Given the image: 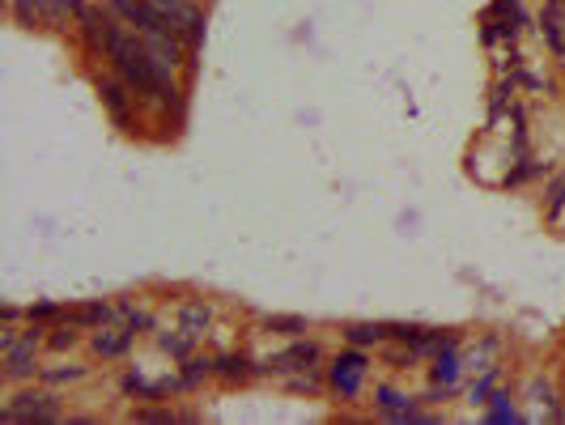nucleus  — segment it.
Segmentation results:
<instances>
[{
	"instance_id": "nucleus-1",
	"label": "nucleus",
	"mask_w": 565,
	"mask_h": 425,
	"mask_svg": "<svg viewBox=\"0 0 565 425\" xmlns=\"http://www.w3.org/2000/svg\"><path fill=\"white\" fill-rule=\"evenodd\" d=\"M89 82H94V94H98V103H103V111H107V119H111L115 128L124 132V137H132V141H153V119H149V111H145V103L137 98V89L124 82L115 68H89Z\"/></svg>"
},
{
	"instance_id": "nucleus-2",
	"label": "nucleus",
	"mask_w": 565,
	"mask_h": 425,
	"mask_svg": "<svg viewBox=\"0 0 565 425\" xmlns=\"http://www.w3.org/2000/svg\"><path fill=\"white\" fill-rule=\"evenodd\" d=\"M0 422L13 425H64V400L47 383H26V387H9V396L0 404Z\"/></svg>"
},
{
	"instance_id": "nucleus-3",
	"label": "nucleus",
	"mask_w": 565,
	"mask_h": 425,
	"mask_svg": "<svg viewBox=\"0 0 565 425\" xmlns=\"http://www.w3.org/2000/svg\"><path fill=\"white\" fill-rule=\"evenodd\" d=\"M370 349L358 344H344L337 358H328V396H337L340 404H358L366 396V379H370Z\"/></svg>"
},
{
	"instance_id": "nucleus-4",
	"label": "nucleus",
	"mask_w": 565,
	"mask_h": 425,
	"mask_svg": "<svg viewBox=\"0 0 565 425\" xmlns=\"http://www.w3.org/2000/svg\"><path fill=\"white\" fill-rule=\"evenodd\" d=\"M311 366H328L323 340L294 337V340H285V349L264 358V379H277V383H281L285 374H298V370H311Z\"/></svg>"
},
{
	"instance_id": "nucleus-5",
	"label": "nucleus",
	"mask_w": 565,
	"mask_h": 425,
	"mask_svg": "<svg viewBox=\"0 0 565 425\" xmlns=\"http://www.w3.org/2000/svg\"><path fill=\"white\" fill-rule=\"evenodd\" d=\"M137 340L141 337H137L128 323L111 319V323H103V328H94V332L85 337V349H89L94 362H124V358L137 349Z\"/></svg>"
},
{
	"instance_id": "nucleus-6",
	"label": "nucleus",
	"mask_w": 565,
	"mask_h": 425,
	"mask_svg": "<svg viewBox=\"0 0 565 425\" xmlns=\"http://www.w3.org/2000/svg\"><path fill=\"white\" fill-rule=\"evenodd\" d=\"M463 337L447 328V340L438 344V353L429 358V383H443V387H455L459 392V383H463Z\"/></svg>"
},
{
	"instance_id": "nucleus-7",
	"label": "nucleus",
	"mask_w": 565,
	"mask_h": 425,
	"mask_svg": "<svg viewBox=\"0 0 565 425\" xmlns=\"http://www.w3.org/2000/svg\"><path fill=\"white\" fill-rule=\"evenodd\" d=\"M481 22H493L502 43H519L527 22H532V13H527V0H489L481 9Z\"/></svg>"
},
{
	"instance_id": "nucleus-8",
	"label": "nucleus",
	"mask_w": 565,
	"mask_h": 425,
	"mask_svg": "<svg viewBox=\"0 0 565 425\" xmlns=\"http://www.w3.org/2000/svg\"><path fill=\"white\" fill-rule=\"evenodd\" d=\"M255 379H264V358H252L247 349H226V353H217V383H226V387H247Z\"/></svg>"
},
{
	"instance_id": "nucleus-9",
	"label": "nucleus",
	"mask_w": 565,
	"mask_h": 425,
	"mask_svg": "<svg viewBox=\"0 0 565 425\" xmlns=\"http://www.w3.org/2000/svg\"><path fill=\"white\" fill-rule=\"evenodd\" d=\"M417 400H422V396H408V392H404V387H396V383H374V392H370L374 417L396 422V425H408L413 408H417Z\"/></svg>"
},
{
	"instance_id": "nucleus-10",
	"label": "nucleus",
	"mask_w": 565,
	"mask_h": 425,
	"mask_svg": "<svg viewBox=\"0 0 565 425\" xmlns=\"http://www.w3.org/2000/svg\"><path fill=\"white\" fill-rule=\"evenodd\" d=\"M536 30H540V39H544V47L553 52V60L565 68V4L562 0H540Z\"/></svg>"
},
{
	"instance_id": "nucleus-11",
	"label": "nucleus",
	"mask_w": 565,
	"mask_h": 425,
	"mask_svg": "<svg viewBox=\"0 0 565 425\" xmlns=\"http://www.w3.org/2000/svg\"><path fill=\"white\" fill-rule=\"evenodd\" d=\"M149 340H153V349H158L162 358H170V366H174V362H188L200 349V340L192 337L188 328H179V323H174V328H162V323H158V332Z\"/></svg>"
},
{
	"instance_id": "nucleus-12",
	"label": "nucleus",
	"mask_w": 565,
	"mask_h": 425,
	"mask_svg": "<svg viewBox=\"0 0 565 425\" xmlns=\"http://www.w3.org/2000/svg\"><path fill=\"white\" fill-rule=\"evenodd\" d=\"M179 370V383H183V396H196L204 383H213L217 379V353H192L188 362H174Z\"/></svg>"
},
{
	"instance_id": "nucleus-13",
	"label": "nucleus",
	"mask_w": 565,
	"mask_h": 425,
	"mask_svg": "<svg viewBox=\"0 0 565 425\" xmlns=\"http://www.w3.org/2000/svg\"><path fill=\"white\" fill-rule=\"evenodd\" d=\"M340 340L358 349H383L392 340V328L383 319H353V323H340Z\"/></svg>"
},
{
	"instance_id": "nucleus-14",
	"label": "nucleus",
	"mask_w": 565,
	"mask_h": 425,
	"mask_svg": "<svg viewBox=\"0 0 565 425\" xmlns=\"http://www.w3.org/2000/svg\"><path fill=\"white\" fill-rule=\"evenodd\" d=\"M174 319H179V328H188L196 340H204L209 328H213V319H217V307L204 302V298H183V302L174 307Z\"/></svg>"
},
{
	"instance_id": "nucleus-15",
	"label": "nucleus",
	"mask_w": 565,
	"mask_h": 425,
	"mask_svg": "<svg viewBox=\"0 0 565 425\" xmlns=\"http://www.w3.org/2000/svg\"><path fill=\"white\" fill-rule=\"evenodd\" d=\"M115 319L128 323L137 337H153L158 332V311L141 302V298H115Z\"/></svg>"
},
{
	"instance_id": "nucleus-16",
	"label": "nucleus",
	"mask_w": 565,
	"mask_h": 425,
	"mask_svg": "<svg viewBox=\"0 0 565 425\" xmlns=\"http://www.w3.org/2000/svg\"><path fill=\"white\" fill-rule=\"evenodd\" d=\"M64 319H68V323H77L82 332H94V328H103V323H111L115 319V302H107V298L73 302V307H64Z\"/></svg>"
},
{
	"instance_id": "nucleus-17",
	"label": "nucleus",
	"mask_w": 565,
	"mask_h": 425,
	"mask_svg": "<svg viewBox=\"0 0 565 425\" xmlns=\"http://www.w3.org/2000/svg\"><path fill=\"white\" fill-rule=\"evenodd\" d=\"M89 362H68V353L60 358V362H43V370H39V383H47V387H73V383H82V379H89Z\"/></svg>"
},
{
	"instance_id": "nucleus-18",
	"label": "nucleus",
	"mask_w": 565,
	"mask_h": 425,
	"mask_svg": "<svg viewBox=\"0 0 565 425\" xmlns=\"http://www.w3.org/2000/svg\"><path fill=\"white\" fill-rule=\"evenodd\" d=\"M85 337H89V332H82L77 323L60 319V323H52V328H47V340H43V349H47L52 358H64V353H77V349L85 344Z\"/></svg>"
},
{
	"instance_id": "nucleus-19",
	"label": "nucleus",
	"mask_w": 565,
	"mask_h": 425,
	"mask_svg": "<svg viewBox=\"0 0 565 425\" xmlns=\"http://www.w3.org/2000/svg\"><path fill=\"white\" fill-rule=\"evenodd\" d=\"M281 387L289 396H323L328 392V366L298 370V374H285Z\"/></svg>"
},
{
	"instance_id": "nucleus-20",
	"label": "nucleus",
	"mask_w": 565,
	"mask_h": 425,
	"mask_svg": "<svg viewBox=\"0 0 565 425\" xmlns=\"http://www.w3.org/2000/svg\"><path fill=\"white\" fill-rule=\"evenodd\" d=\"M259 328H264L268 337L294 340V337H307V332H311V319H307V315H264Z\"/></svg>"
},
{
	"instance_id": "nucleus-21",
	"label": "nucleus",
	"mask_w": 565,
	"mask_h": 425,
	"mask_svg": "<svg viewBox=\"0 0 565 425\" xmlns=\"http://www.w3.org/2000/svg\"><path fill=\"white\" fill-rule=\"evenodd\" d=\"M13 22L26 30H47V0H9Z\"/></svg>"
},
{
	"instance_id": "nucleus-22",
	"label": "nucleus",
	"mask_w": 565,
	"mask_h": 425,
	"mask_svg": "<svg viewBox=\"0 0 565 425\" xmlns=\"http://www.w3.org/2000/svg\"><path fill=\"white\" fill-rule=\"evenodd\" d=\"M484 422L489 425H507V422H523V413H519V404H514V396L510 392H493L489 396V404H484Z\"/></svg>"
},
{
	"instance_id": "nucleus-23",
	"label": "nucleus",
	"mask_w": 565,
	"mask_h": 425,
	"mask_svg": "<svg viewBox=\"0 0 565 425\" xmlns=\"http://www.w3.org/2000/svg\"><path fill=\"white\" fill-rule=\"evenodd\" d=\"M544 222L548 226H562L565 222V170L553 174L548 188H544Z\"/></svg>"
},
{
	"instance_id": "nucleus-24",
	"label": "nucleus",
	"mask_w": 565,
	"mask_h": 425,
	"mask_svg": "<svg viewBox=\"0 0 565 425\" xmlns=\"http://www.w3.org/2000/svg\"><path fill=\"white\" fill-rule=\"evenodd\" d=\"M498 379H502V370H498V366H484L481 374H477V379L468 383V400L484 408V404H489V396L498 392Z\"/></svg>"
},
{
	"instance_id": "nucleus-25",
	"label": "nucleus",
	"mask_w": 565,
	"mask_h": 425,
	"mask_svg": "<svg viewBox=\"0 0 565 425\" xmlns=\"http://www.w3.org/2000/svg\"><path fill=\"white\" fill-rule=\"evenodd\" d=\"M26 319H30V323H60V319H64V302L39 298V302H30V307H26Z\"/></svg>"
},
{
	"instance_id": "nucleus-26",
	"label": "nucleus",
	"mask_w": 565,
	"mask_h": 425,
	"mask_svg": "<svg viewBox=\"0 0 565 425\" xmlns=\"http://www.w3.org/2000/svg\"><path fill=\"white\" fill-rule=\"evenodd\" d=\"M0 323H26V307H18V302H0Z\"/></svg>"
},
{
	"instance_id": "nucleus-27",
	"label": "nucleus",
	"mask_w": 565,
	"mask_h": 425,
	"mask_svg": "<svg viewBox=\"0 0 565 425\" xmlns=\"http://www.w3.org/2000/svg\"><path fill=\"white\" fill-rule=\"evenodd\" d=\"M562 4H565V0H562Z\"/></svg>"
}]
</instances>
